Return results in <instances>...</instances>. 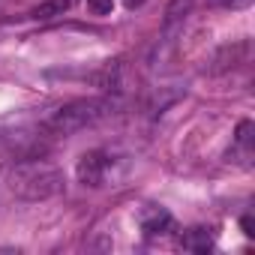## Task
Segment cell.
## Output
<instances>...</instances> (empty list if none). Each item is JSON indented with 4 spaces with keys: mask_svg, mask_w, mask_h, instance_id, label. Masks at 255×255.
<instances>
[{
    "mask_svg": "<svg viewBox=\"0 0 255 255\" xmlns=\"http://www.w3.org/2000/svg\"><path fill=\"white\" fill-rule=\"evenodd\" d=\"M252 132H255L252 120H243L234 132V147L228 150V156L237 159L240 165H249V159H252Z\"/></svg>",
    "mask_w": 255,
    "mask_h": 255,
    "instance_id": "5",
    "label": "cell"
},
{
    "mask_svg": "<svg viewBox=\"0 0 255 255\" xmlns=\"http://www.w3.org/2000/svg\"><path fill=\"white\" fill-rule=\"evenodd\" d=\"M240 225H243V234H246V237H252V234H255V231H252V216H249V213L240 219Z\"/></svg>",
    "mask_w": 255,
    "mask_h": 255,
    "instance_id": "11",
    "label": "cell"
},
{
    "mask_svg": "<svg viewBox=\"0 0 255 255\" xmlns=\"http://www.w3.org/2000/svg\"><path fill=\"white\" fill-rule=\"evenodd\" d=\"M69 6H72V0H45V3H39L36 9H30V18H33V21H54V18H60Z\"/></svg>",
    "mask_w": 255,
    "mask_h": 255,
    "instance_id": "8",
    "label": "cell"
},
{
    "mask_svg": "<svg viewBox=\"0 0 255 255\" xmlns=\"http://www.w3.org/2000/svg\"><path fill=\"white\" fill-rule=\"evenodd\" d=\"M111 99H75L57 111H51L45 120H42V129L48 135H57V138H66V135H75L87 126L99 123L108 111H111Z\"/></svg>",
    "mask_w": 255,
    "mask_h": 255,
    "instance_id": "2",
    "label": "cell"
},
{
    "mask_svg": "<svg viewBox=\"0 0 255 255\" xmlns=\"http://www.w3.org/2000/svg\"><path fill=\"white\" fill-rule=\"evenodd\" d=\"M108 153L105 150H90V153H84L81 159H78V165H75V177H78V183L81 186H102V180H105V171H108Z\"/></svg>",
    "mask_w": 255,
    "mask_h": 255,
    "instance_id": "3",
    "label": "cell"
},
{
    "mask_svg": "<svg viewBox=\"0 0 255 255\" xmlns=\"http://www.w3.org/2000/svg\"><path fill=\"white\" fill-rule=\"evenodd\" d=\"M216 3H222V6H231V9H240V6H249L252 0H216Z\"/></svg>",
    "mask_w": 255,
    "mask_h": 255,
    "instance_id": "10",
    "label": "cell"
},
{
    "mask_svg": "<svg viewBox=\"0 0 255 255\" xmlns=\"http://www.w3.org/2000/svg\"><path fill=\"white\" fill-rule=\"evenodd\" d=\"M180 246L189 249V252H210L213 249V234H210V228H189L180 237Z\"/></svg>",
    "mask_w": 255,
    "mask_h": 255,
    "instance_id": "7",
    "label": "cell"
},
{
    "mask_svg": "<svg viewBox=\"0 0 255 255\" xmlns=\"http://www.w3.org/2000/svg\"><path fill=\"white\" fill-rule=\"evenodd\" d=\"M138 225L144 231V237H162L174 228V216L165 210V207H156V204H147L138 216Z\"/></svg>",
    "mask_w": 255,
    "mask_h": 255,
    "instance_id": "4",
    "label": "cell"
},
{
    "mask_svg": "<svg viewBox=\"0 0 255 255\" xmlns=\"http://www.w3.org/2000/svg\"><path fill=\"white\" fill-rule=\"evenodd\" d=\"M84 3L93 15H111V9H114V0H84Z\"/></svg>",
    "mask_w": 255,
    "mask_h": 255,
    "instance_id": "9",
    "label": "cell"
},
{
    "mask_svg": "<svg viewBox=\"0 0 255 255\" xmlns=\"http://www.w3.org/2000/svg\"><path fill=\"white\" fill-rule=\"evenodd\" d=\"M9 192L24 201H48L63 192V171L51 162H21L9 171Z\"/></svg>",
    "mask_w": 255,
    "mask_h": 255,
    "instance_id": "1",
    "label": "cell"
},
{
    "mask_svg": "<svg viewBox=\"0 0 255 255\" xmlns=\"http://www.w3.org/2000/svg\"><path fill=\"white\" fill-rule=\"evenodd\" d=\"M126 3V9H138V6H144V0H123Z\"/></svg>",
    "mask_w": 255,
    "mask_h": 255,
    "instance_id": "12",
    "label": "cell"
},
{
    "mask_svg": "<svg viewBox=\"0 0 255 255\" xmlns=\"http://www.w3.org/2000/svg\"><path fill=\"white\" fill-rule=\"evenodd\" d=\"M192 3H195V0H171V3L165 6V21H162V30H165V33H174L177 27H183L186 15L192 12Z\"/></svg>",
    "mask_w": 255,
    "mask_h": 255,
    "instance_id": "6",
    "label": "cell"
}]
</instances>
